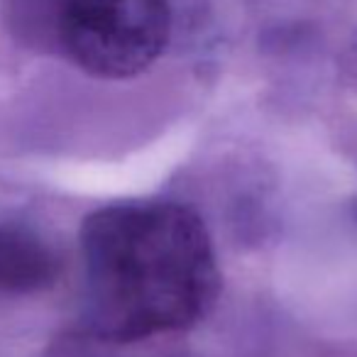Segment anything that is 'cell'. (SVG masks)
Here are the masks:
<instances>
[{"label":"cell","instance_id":"6da1fadb","mask_svg":"<svg viewBox=\"0 0 357 357\" xmlns=\"http://www.w3.org/2000/svg\"><path fill=\"white\" fill-rule=\"evenodd\" d=\"M86 328L105 342L178 333L208 316L220 269L204 220L169 201L103 206L84 220Z\"/></svg>","mask_w":357,"mask_h":357},{"label":"cell","instance_id":"7a4b0ae2","mask_svg":"<svg viewBox=\"0 0 357 357\" xmlns=\"http://www.w3.org/2000/svg\"><path fill=\"white\" fill-rule=\"evenodd\" d=\"M59 42L98 79H132L162 56L172 35L169 0H61Z\"/></svg>","mask_w":357,"mask_h":357},{"label":"cell","instance_id":"3957f363","mask_svg":"<svg viewBox=\"0 0 357 357\" xmlns=\"http://www.w3.org/2000/svg\"><path fill=\"white\" fill-rule=\"evenodd\" d=\"M56 277L59 259L40 235L22 225L0 223V291H40Z\"/></svg>","mask_w":357,"mask_h":357}]
</instances>
